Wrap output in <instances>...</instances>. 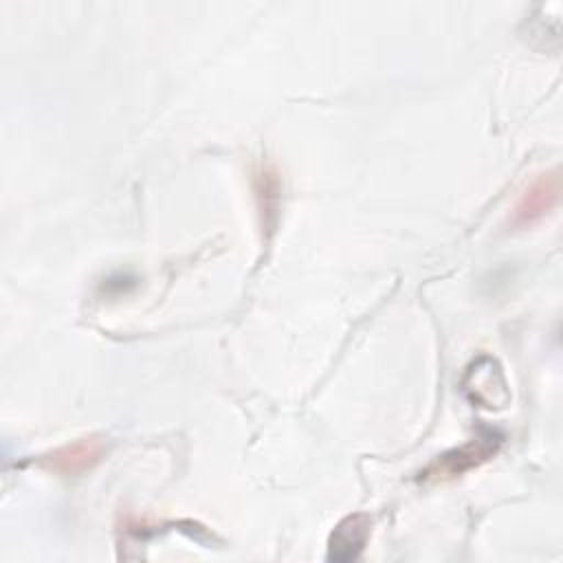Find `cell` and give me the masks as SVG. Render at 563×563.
Listing matches in <instances>:
<instances>
[{
  "label": "cell",
  "instance_id": "cell-5",
  "mask_svg": "<svg viewBox=\"0 0 563 563\" xmlns=\"http://www.w3.org/2000/svg\"><path fill=\"white\" fill-rule=\"evenodd\" d=\"M255 191H257V200H260V209L264 216L262 227H271L268 216H275L277 211V191H279V183L275 178V172L271 169H262L255 178Z\"/></svg>",
  "mask_w": 563,
  "mask_h": 563
},
{
  "label": "cell",
  "instance_id": "cell-4",
  "mask_svg": "<svg viewBox=\"0 0 563 563\" xmlns=\"http://www.w3.org/2000/svg\"><path fill=\"white\" fill-rule=\"evenodd\" d=\"M372 532V521L363 512H354L343 517L328 537V559L334 563L354 561Z\"/></svg>",
  "mask_w": 563,
  "mask_h": 563
},
{
  "label": "cell",
  "instance_id": "cell-1",
  "mask_svg": "<svg viewBox=\"0 0 563 563\" xmlns=\"http://www.w3.org/2000/svg\"><path fill=\"white\" fill-rule=\"evenodd\" d=\"M499 444L501 440L493 433L468 440L466 444L438 455L424 471H420L418 479L427 484H438V482H449L453 477H460L471 468H477L479 464L490 460L497 453Z\"/></svg>",
  "mask_w": 563,
  "mask_h": 563
},
{
  "label": "cell",
  "instance_id": "cell-2",
  "mask_svg": "<svg viewBox=\"0 0 563 563\" xmlns=\"http://www.w3.org/2000/svg\"><path fill=\"white\" fill-rule=\"evenodd\" d=\"M103 453H106V442L97 435H90L40 455L35 464L48 473L68 477V475H79L90 471L95 464L101 462Z\"/></svg>",
  "mask_w": 563,
  "mask_h": 563
},
{
  "label": "cell",
  "instance_id": "cell-3",
  "mask_svg": "<svg viewBox=\"0 0 563 563\" xmlns=\"http://www.w3.org/2000/svg\"><path fill=\"white\" fill-rule=\"evenodd\" d=\"M561 196V178L559 172H543L539 174L519 196L515 209H512V222L515 224H530L539 218H543L548 211H552Z\"/></svg>",
  "mask_w": 563,
  "mask_h": 563
}]
</instances>
